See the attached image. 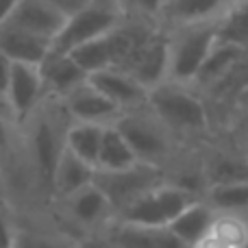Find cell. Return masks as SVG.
Wrapping results in <instances>:
<instances>
[{
    "mask_svg": "<svg viewBox=\"0 0 248 248\" xmlns=\"http://www.w3.org/2000/svg\"><path fill=\"white\" fill-rule=\"evenodd\" d=\"M72 118L68 116L63 100L46 96L42 107L24 124H20V146L29 159L33 172L37 174L44 192L50 202V183L57 161L61 159L68 141V128Z\"/></svg>",
    "mask_w": 248,
    "mask_h": 248,
    "instance_id": "6da1fadb",
    "label": "cell"
},
{
    "mask_svg": "<svg viewBox=\"0 0 248 248\" xmlns=\"http://www.w3.org/2000/svg\"><path fill=\"white\" fill-rule=\"evenodd\" d=\"M148 107L181 144L205 137L211 128V111L207 98L196 87L185 83L163 81L161 85L153 87Z\"/></svg>",
    "mask_w": 248,
    "mask_h": 248,
    "instance_id": "7a4b0ae2",
    "label": "cell"
},
{
    "mask_svg": "<svg viewBox=\"0 0 248 248\" xmlns=\"http://www.w3.org/2000/svg\"><path fill=\"white\" fill-rule=\"evenodd\" d=\"M116 126L122 131L126 141L131 144L133 153L144 163H153L168 170L181 150V141L168 131V126L153 113L148 105L140 109L124 111L118 118Z\"/></svg>",
    "mask_w": 248,
    "mask_h": 248,
    "instance_id": "3957f363",
    "label": "cell"
},
{
    "mask_svg": "<svg viewBox=\"0 0 248 248\" xmlns=\"http://www.w3.org/2000/svg\"><path fill=\"white\" fill-rule=\"evenodd\" d=\"M48 214L55 218L59 227H63L78 240L98 237L116 220L111 202L96 183L87 185L68 198L52 201L48 205Z\"/></svg>",
    "mask_w": 248,
    "mask_h": 248,
    "instance_id": "277c9868",
    "label": "cell"
},
{
    "mask_svg": "<svg viewBox=\"0 0 248 248\" xmlns=\"http://www.w3.org/2000/svg\"><path fill=\"white\" fill-rule=\"evenodd\" d=\"M168 35H170V77L168 81L185 83L194 87L207 57L220 37V22L172 29L168 31Z\"/></svg>",
    "mask_w": 248,
    "mask_h": 248,
    "instance_id": "5b68a950",
    "label": "cell"
},
{
    "mask_svg": "<svg viewBox=\"0 0 248 248\" xmlns=\"http://www.w3.org/2000/svg\"><path fill=\"white\" fill-rule=\"evenodd\" d=\"M124 11L118 4V0H94L81 9L78 13L70 16L65 20V26L61 29L59 37L52 44V50L57 52H72L78 46L98 39L103 35L111 33L113 29L124 22Z\"/></svg>",
    "mask_w": 248,
    "mask_h": 248,
    "instance_id": "8992f818",
    "label": "cell"
},
{
    "mask_svg": "<svg viewBox=\"0 0 248 248\" xmlns=\"http://www.w3.org/2000/svg\"><path fill=\"white\" fill-rule=\"evenodd\" d=\"M168 181V174L163 168L153 166V163L137 161L135 166L124 168L116 172H96L94 183L103 189L107 201L111 202L116 218L126 211L133 202H137L141 196L150 192V189L159 187Z\"/></svg>",
    "mask_w": 248,
    "mask_h": 248,
    "instance_id": "52a82bcc",
    "label": "cell"
},
{
    "mask_svg": "<svg viewBox=\"0 0 248 248\" xmlns=\"http://www.w3.org/2000/svg\"><path fill=\"white\" fill-rule=\"evenodd\" d=\"M198 194H192L187 189L172 183H163L159 187L150 189L146 196H141L137 202H133L126 211H122L116 220L137 227H153V229H168L179 214L194 201H198Z\"/></svg>",
    "mask_w": 248,
    "mask_h": 248,
    "instance_id": "ba28073f",
    "label": "cell"
},
{
    "mask_svg": "<svg viewBox=\"0 0 248 248\" xmlns=\"http://www.w3.org/2000/svg\"><path fill=\"white\" fill-rule=\"evenodd\" d=\"M11 248H83V244L78 237L55 222L46 207L37 211L13 214Z\"/></svg>",
    "mask_w": 248,
    "mask_h": 248,
    "instance_id": "9c48e42d",
    "label": "cell"
},
{
    "mask_svg": "<svg viewBox=\"0 0 248 248\" xmlns=\"http://www.w3.org/2000/svg\"><path fill=\"white\" fill-rule=\"evenodd\" d=\"M122 70H126L148 90L168 81L170 77V35L168 31L161 24L155 26L144 37V42L133 50Z\"/></svg>",
    "mask_w": 248,
    "mask_h": 248,
    "instance_id": "30bf717a",
    "label": "cell"
},
{
    "mask_svg": "<svg viewBox=\"0 0 248 248\" xmlns=\"http://www.w3.org/2000/svg\"><path fill=\"white\" fill-rule=\"evenodd\" d=\"M44 100H46V85L39 65L13 63L7 90V109L13 124L16 126L24 124L42 107Z\"/></svg>",
    "mask_w": 248,
    "mask_h": 248,
    "instance_id": "8fae6325",
    "label": "cell"
},
{
    "mask_svg": "<svg viewBox=\"0 0 248 248\" xmlns=\"http://www.w3.org/2000/svg\"><path fill=\"white\" fill-rule=\"evenodd\" d=\"M63 105L68 109V116L72 118V122H87V124L109 126V124H116L118 118L124 113L90 78L83 85H78L72 94L65 96Z\"/></svg>",
    "mask_w": 248,
    "mask_h": 248,
    "instance_id": "7c38bea8",
    "label": "cell"
},
{
    "mask_svg": "<svg viewBox=\"0 0 248 248\" xmlns=\"http://www.w3.org/2000/svg\"><path fill=\"white\" fill-rule=\"evenodd\" d=\"M229 11H231L229 0H166L159 24L172 31L194 24L222 22Z\"/></svg>",
    "mask_w": 248,
    "mask_h": 248,
    "instance_id": "4fadbf2b",
    "label": "cell"
},
{
    "mask_svg": "<svg viewBox=\"0 0 248 248\" xmlns=\"http://www.w3.org/2000/svg\"><path fill=\"white\" fill-rule=\"evenodd\" d=\"M98 237L111 248H189L170 229L137 227L120 220H113Z\"/></svg>",
    "mask_w": 248,
    "mask_h": 248,
    "instance_id": "5bb4252c",
    "label": "cell"
},
{
    "mask_svg": "<svg viewBox=\"0 0 248 248\" xmlns=\"http://www.w3.org/2000/svg\"><path fill=\"white\" fill-rule=\"evenodd\" d=\"M65 20L68 17L61 11H57L48 0H20V4L13 11V16L9 17L7 24L55 44L61 29L65 26Z\"/></svg>",
    "mask_w": 248,
    "mask_h": 248,
    "instance_id": "9a60e30c",
    "label": "cell"
},
{
    "mask_svg": "<svg viewBox=\"0 0 248 248\" xmlns=\"http://www.w3.org/2000/svg\"><path fill=\"white\" fill-rule=\"evenodd\" d=\"M90 81L111 100L113 105L122 109V111H131V109H140L148 105L150 90L144 87L135 77L122 68H109L100 70V72L92 74Z\"/></svg>",
    "mask_w": 248,
    "mask_h": 248,
    "instance_id": "2e32d148",
    "label": "cell"
},
{
    "mask_svg": "<svg viewBox=\"0 0 248 248\" xmlns=\"http://www.w3.org/2000/svg\"><path fill=\"white\" fill-rule=\"evenodd\" d=\"M39 70H42L44 85H46V96L61 100L90 78L70 52L50 50V55L44 59Z\"/></svg>",
    "mask_w": 248,
    "mask_h": 248,
    "instance_id": "e0dca14e",
    "label": "cell"
},
{
    "mask_svg": "<svg viewBox=\"0 0 248 248\" xmlns=\"http://www.w3.org/2000/svg\"><path fill=\"white\" fill-rule=\"evenodd\" d=\"M96 166L83 161L81 157L68 150L65 146L61 159L57 161V168L52 172V183H50V202L59 201V198H68L72 194L81 192L83 187L92 185L96 181ZM48 202V205H50Z\"/></svg>",
    "mask_w": 248,
    "mask_h": 248,
    "instance_id": "ac0fdd59",
    "label": "cell"
},
{
    "mask_svg": "<svg viewBox=\"0 0 248 248\" xmlns=\"http://www.w3.org/2000/svg\"><path fill=\"white\" fill-rule=\"evenodd\" d=\"M246 50L248 48L242 46V44L218 37V42H216L214 50H211L209 57H207V61H205V65H202L194 87H196L202 96H205L207 92H211L218 83H222L224 78L235 70V65L244 59Z\"/></svg>",
    "mask_w": 248,
    "mask_h": 248,
    "instance_id": "d6986e66",
    "label": "cell"
},
{
    "mask_svg": "<svg viewBox=\"0 0 248 248\" xmlns=\"http://www.w3.org/2000/svg\"><path fill=\"white\" fill-rule=\"evenodd\" d=\"M52 42L37 37L33 33H26L11 24L0 26V52L7 55L13 63H31L42 65L44 59L50 55Z\"/></svg>",
    "mask_w": 248,
    "mask_h": 248,
    "instance_id": "ffe728a7",
    "label": "cell"
},
{
    "mask_svg": "<svg viewBox=\"0 0 248 248\" xmlns=\"http://www.w3.org/2000/svg\"><path fill=\"white\" fill-rule=\"evenodd\" d=\"M202 172H205L207 187L220 183H235L248 181V155L242 150L214 148L202 155Z\"/></svg>",
    "mask_w": 248,
    "mask_h": 248,
    "instance_id": "44dd1931",
    "label": "cell"
},
{
    "mask_svg": "<svg viewBox=\"0 0 248 248\" xmlns=\"http://www.w3.org/2000/svg\"><path fill=\"white\" fill-rule=\"evenodd\" d=\"M218 216V211L205 201V198H198L192 205H187L183 211L179 214V218L170 224V231L183 242L185 246L194 248L207 233L214 227V220Z\"/></svg>",
    "mask_w": 248,
    "mask_h": 248,
    "instance_id": "7402d4cb",
    "label": "cell"
},
{
    "mask_svg": "<svg viewBox=\"0 0 248 248\" xmlns=\"http://www.w3.org/2000/svg\"><path fill=\"white\" fill-rule=\"evenodd\" d=\"M140 161L137 155L133 153L131 144L126 141V137L122 135V131L116 124H109L105 128V137L100 144L98 161H96V170L98 172H116L131 168Z\"/></svg>",
    "mask_w": 248,
    "mask_h": 248,
    "instance_id": "603a6c76",
    "label": "cell"
},
{
    "mask_svg": "<svg viewBox=\"0 0 248 248\" xmlns=\"http://www.w3.org/2000/svg\"><path fill=\"white\" fill-rule=\"evenodd\" d=\"M202 198L218 214H237L248 218V181L209 185Z\"/></svg>",
    "mask_w": 248,
    "mask_h": 248,
    "instance_id": "cb8c5ba5",
    "label": "cell"
},
{
    "mask_svg": "<svg viewBox=\"0 0 248 248\" xmlns=\"http://www.w3.org/2000/svg\"><path fill=\"white\" fill-rule=\"evenodd\" d=\"M103 124H87V122H72L68 128V150H72L77 157H81L83 161L96 166L100 153V144L105 137Z\"/></svg>",
    "mask_w": 248,
    "mask_h": 248,
    "instance_id": "d4e9b609",
    "label": "cell"
},
{
    "mask_svg": "<svg viewBox=\"0 0 248 248\" xmlns=\"http://www.w3.org/2000/svg\"><path fill=\"white\" fill-rule=\"evenodd\" d=\"M233 248H248V218L237 214H218L211 231Z\"/></svg>",
    "mask_w": 248,
    "mask_h": 248,
    "instance_id": "484cf974",
    "label": "cell"
},
{
    "mask_svg": "<svg viewBox=\"0 0 248 248\" xmlns=\"http://www.w3.org/2000/svg\"><path fill=\"white\" fill-rule=\"evenodd\" d=\"M220 37L248 48V2L233 7L220 22Z\"/></svg>",
    "mask_w": 248,
    "mask_h": 248,
    "instance_id": "4316f807",
    "label": "cell"
},
{
    "mask_svg": "<svg viewBox=\"0 0 248 248\" xmlns=\"http://www.w3.org/2000/svg\"><path fill=\"white\" fill-rule=\"evenodd\" d=\"M126 17H137V20H150L159 22L166 0H118Z\"/></svg>",
    "mask_w": 248,
    "mask_h": 248,
    "instance_id": "83f0119b",
    "label": "cell"
},
{
    "mask_svg": "<svg viewBox=\"0 0 248 248\" xmlns=\"http://www.w3.org/2000/svg\"><path fill=\"white\" fill-rule=\"evenodd\" d=\"M17 144H20V128L0 109V166L16 153Z\"/></svg>",
    "mask_w": 248,
    "mask_h": 248,
    "instance_id": "f1b7e54d",
    "label": "cell"
},
{
    "mask_svg": "<svg viewBox=\"0 0 248 248\" xmlns=\"http://www.w3.org/2000/svg\"><path fill=\"white\" fill-rule=\"evenodd\" d=\"M11 68H13V61L9 59L7 55L0 52V109L9 116V109H7V90H9V78H11Z\"/></svg>",
    "mask_w": 248,
    "mask_h": 248,
    "instance_id": "f546056e",
    "label": "cell"
},
{
    "mask_svg": "<svg viewBox=\"0 0 248 248\" xmlns=\"http://www.w3.org/2000/svg\"><path fill=\"white\" fill-rule=\"evenodd\" d=\"M48 2H50L57 11L63 13L65 17H70V16H74V13H78L81 9H85L87 4H92L94 0H48Z\"/></svg>",
    "mask_w": 248,
    "mask_h": 248,
    "instance_id": "4dcf8cb0",
    "label": "cell"
},
{
    "mask_svg": "<svg viewBox=\"0 0 248 248\" xmlns=\"http://www.w3.org/2000/svg\"><path fill=\"white\" fill-rule=\"evenodd\" d=\"M17 4H20V0H0V26H4L9 22V17L17 9Z\"/></svg>",
    "mask_w": 248,
    "mask_h": 248,
    "instance_id": "1f68e13d",
    "label": "cell"
},
{
    "mask_svg": "<svg viewBox=\"0 0 248 248\" xmlns=\"http://www.w3.org/2000/svg\"><path fill=\"white\" fill-rule=\"evenodd\" d=\"M194 248H233V246H229L227 242H222L220 237H216L214 233H207V235L202 237Z\"/></svg>",
    "mask_w": 248,
    "mask_h": 248,
    "instance_id": "d6a6232c",
    "label": "cell"
},
{
    "mask_svg": "<svg viewBox=\"0 0 248 248\" xmlns=\"http://www.w3.org/2000/svg\"><path fill=\"white\" fill-rule=\"evenodd\" d=\"M244 153L248 155V118H246V124H244Z\"/></svg>",
    "mask_w": 248,
    "mask_h": 248,
    "instance_id": "836d02e7",
    "label": "cell"
},
{
    "mask_svg": "<svg viewBox=\"0 0 248 248\" xmlns=\"http://www.w3.org/2000/svg\"><path fill=\"white\" fill-rule=\"evenodd\" d=\"M229 2H231V9H233V7H240V4H246L248 0H229Z\"/></svg>",
    "mask_w": 248,
    "mask_h": 248,
    "instance_id": "e575fe53",
    "label": "cell"
}]
</instances>
